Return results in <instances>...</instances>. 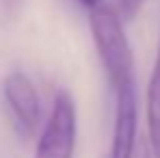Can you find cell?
<instances>
[{
	"instance_id": "obj_1",
	"label": "cell",
	"mask_w": 160,
	"mask_h": 158,
	"mask_svg": "<svg viewBox=\"0 0 160 158\" xmlns=\"http://www.w3.org/2000/svg\"><path fill=\"white\" fill-rule=\"evenodd\" d=\"M89 24H91L93 43L98 48V56L102 61L106 78L112 91L117 93L121 87L134 82L132 48L121 24V15L112 7L102 4L89 13Z\"/></svg>"
},
{
	"instance_id": "obj_5",
	"label": "cell",
	"mask_w": 160,
	"mask_h": 158,
	"mask_svg": "<svg viewBox=\"0 0 160 158\" xmlns=\"http://www.w3.org/2000/svg\"><path fill=\"white\" fill-rule=\"evenodd\" d=\"M147 145L154 158H160V76L152 72V78L147 84Z\"/></svg>"
},
{
	"instance_id": "obj_6",
	"label": "cell",
	"mask_w": 160,
	"mask_h": 158,
	"mask_svg": "<svg viewBox=\"0 0 160 158\" xmlns=\"http://www.w3.org/2000/svg\"><path fill=\"white\" fill-rule=\"evenodd\" d=\"M78 2L82 4V7H87V9H91V11L104 4V0H78Z\"/></svg>"
},
{
	"instance_id": "obj_3",
	"label": "cell",
	"mask_w": 160,
	"mask_h": 158,
	"mask_svg": "<svg viewBox=\"0 0 160 158\" xmlns=\"http://www.w3.org/2000/svg\"><path fill=\"white\" fill-rule=\"evenodd\" d=\"M2 93L7 106L13 115V124L22 136H30L37 130L41 104H39V93L24 72H11L2 82Z\"/></svg>"
},
{
	"instance_id": "obj_4",
	"label": "cell",
	"mask_w": 160,
	"mask_h": 158,
	"mask_svg": "<svg viewBox=\"0 0 160 158\" xmlns=\"http://www.w3.org/2000/svg\"><path fill=\"white\" fill-rule=\"evenodd\" d=\"M115 104L112 145L108 158H132L136 150V91L134 82L121 87Z\"/></svg>"
},
{
	"instance_id": "obj_2",
	"label": "cell",
	"mask_w": 160,
	"mask_h": 158,
	"mask_svg": "<svg viewBox=\"0 0 160 158\" xmlns=\"http://www.w3.org/2000/svg\"><path fill=\"white\" fill-rule=\"evenodd\" d=\"M76 102L69 91H56L50 117L39 136L35 158H74L76 150Z\"/></svg>"
}]
</instances>
